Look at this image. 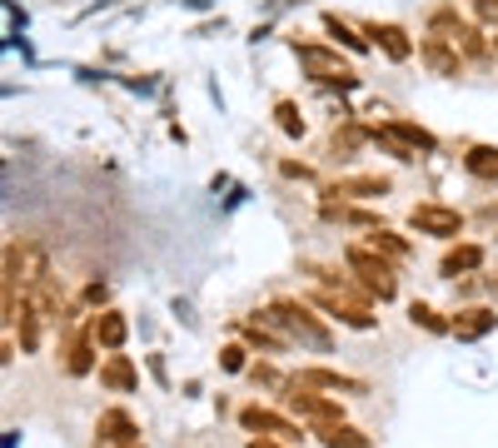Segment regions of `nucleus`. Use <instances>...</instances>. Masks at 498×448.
<instances>
[{"label": "nucleus", "mask_w": 498, "mask_h": 448, "mask_svg": "<svg viewBox=\"0 0 498 448\" xmlns=\"http://www.w3.org/2000/svg\"><path fill=\"white\" fill-rule=\"evenodd\" d=\"M264 319H274V324H279L284 334L304 339L310 349H330V329H324V324H314V314H310L304 304H294V299H279V304H274Z\"/></svg>", "instance_id": "nucleus-1"}, {"label": "nucleus", "mask_w": 498, "mask_h": 448, "mask_svg": "<svg viewBox=\"0 0 498 448\" xmlns=\"http://www.w3.org/2000/svg\"><path fill=\"white\" fill-rule=\"evenodd\" d=\"M349 270L364 280V290H374L379 299H394L399 280H394V264H389L384 254H374V249H364V244H354V249H349Z\"/></svg>", "instance_id": "nucleus-2"}, {"label": "nucleus", "mask_w": 498, "mask_h": 448, "mask_svg": "<svg viewBox=\"0 0 498 448\" xmlns=\"http://www.w3.org/2000/svg\"><path fill=\"white\" fill-rule=\"evenodd\" d=\"M284 403H290L294 413H304V419H314V423H320V429H330V423H344V419H339V403L320 399V393H310V383H300V379L290 383V393H284Z\"/></svg>", "instance_id": "nucleus-3"}, {"label": "nucleus", "mask_w": 498, "mask_h": 448, "mask_svg": "<svg viewBox=\"0 0 498 448\" xmlns=\"http://www.w3.org/2000/svg\"><path fill=\"white\" fill-rule=\"evenodd\" d=\"M419 234H439V239H453V234H463V215L449 205H414V215H409Z\"/></svg>", "instance_id": "nucleus-4"}, {"label": "nucleus", "mask_w": 498, "mask_h": 448, "mask_svg": "<svg viewBox=\"0 0 498 448\" xmlns=\"http://www.w3.org/2000/svg\"><path fill=\"white\" fill-rule=\"evenodd\" d=\"M314 304H324V309H330V314H334V319H344V324H349V329H374V314H369V309H364V304H354V299H349V294H334V290H320V294H314Z\"/></svg>", "instance_id": "nucleus-5"}, {"label": "nucleus", "mask_w": 498, "mask_h": 448, "mask_svg": "<svg viewBox=\"0 0 498 448\" xmlns=\"http://www.w3.org/2000/svg\"><path fill=\"white\" fill-rule=\"evenodd\" d=\"M300 60H304V66H310L314 75H320V80H339V85H354V70H349L344 60L334 56V50H314V46H304V50H300Z\"/></svg>", "instance_id": "nucleus-6"}, {"label": "nucleus", "mask_w": 498, "mask_h": 448, "mask_svg": "<svg viewBox=\"0 0 498 448\" xmlns=\"http://www.w3.org/2000/svg\"><path fill=\"white\" fill-rule=\"evenodd\" d=\"M30 314L40 319H56L60 314V284L50 280V274H30V299H25Z\"/></svg>", "instance_id": "nucleus-7"}, {"label": "nucleus", "mask_w": 498, "mask_h": 448, "mask_svg": "<svg viewBox=\"0 0 498 448\" xmlns=\"http://www.w3.org/2000/svg\"><path fill=\"white\" fill-rule=\"evenodd\" d=\"M239 423H245V429L269 433V439H279V443H294V439H300V429H294L290 419H279V413H269V409H245V413H239Z\"/></svg>", "instance_id": "nucleus-8"}, {"label": "nucleus", "mask_w": 498, "mask_h": 448, "mask_svg": "<svg viewBox=\"0 0 498 448\" xmlns=\"http://www.w3.org/2000/svg\"><path fill=\"white\" fill-rule=\"evenodd\" d=\"M100 443H105V448H135V423H130V413H120V409L100 413Z\"/></svg>", "instance_id": "nucleus-9"}, {"label": "nucleus", "mask_w": 498, "mask_h": 448, "mask_svg": "<svg viewBox=\"0 0 498 448\" xmlns=\"http://www.w3.org/2000/svg\"><path fill=\"white\" fill-rule=\"evenodd\" d=\"M419 50H423V60H429L433 75H459V50L443 46V36H429Z\"/></svg>", "instance_id": "nucleus-10"}, {"label": "nucleus", "mask_w": 498, "mask_h": 448, "mask_svg": "<svg viewBox=\"0 0 498 448\" xmlns=\"http://www.w3.org/2000/svg\"><path fill=\"white\" fill-rule=\"evenodd\" d=\"M493 324H498L493 309H463V314L453 319V334H459V339H483Z\"/></svg>", "instance_id": "nucleus-11"}, {"label": "nucleus", "mask_w": 498, "mask_h": 448, "mask_svg": "<svg viewBox=\"0 0 498 448\" xmlns=\"http://www.w3.org/2000/svg\"><path fill=\"white\" fill-rule=\"evenodd\" d=\"M90 334L100 339L105 349H120V344H125V334H130V324H125V314H115V309H110V314H95Z\"/></svg>", "instance_id": "nucleus-12"}, {"label": "nucleus", "mask_w": 498, "mask_h": 448, "mask_svg": "<svg viewBox=\"0 0 498 448\" xmlns=\"http://www.w3.org/2000/svg\"><path fill=\"white\" fill-rule=\"evenodd\" d=\"M300 383H310V389H344V393H364V383L349 379V373H334V369H304Z\"/></svg>", "instance_id": "nucleus-13"}, {"label": "nucleus", "mask_w": 498, "mask_h": 448, "mask_svg": "<svg viewBox=\"0 0 498 448\" xmlns=\"http://www.w3.org/2000/svg\"><path fill=\"white\" fill-rule=\"evenodd\" d=\"M479 264H483V249H479V244H459V249H449V254H443V264H439V270L449 274V280H459V274L479 270Z\"/></svg>", "instance_id": "nucleus-14"}, {"label": "nucleus", "mask_w": 498, "mask_h": 448, "mask_svg": "<svg viewBox=\"0 0 498 448\" xmlns=\"http://www.w3.org/2000/svg\"><path fill=\"white\" fill-rule=\"evenodd\" d=\"M369 36H374L379 46H384V56H389V60H409V50H414V46H409V36H404L399 25H374Z\"/></svg>", "instance_id": "nucleus-15"}, {"label": "nucleus", "mask_w": 498, "mask_h": 448, "mask_svg": "<svg viewBox=\"0 0 498 448\" xmlns=\"http://www.w3.org/2000/svg\"><path fill=\"white\" fill-rule=\"evenodd\" d=\"M100 379L110 383L115 393H130V389H135V364H130V359H125V354H115L110 364L100 369Z\"/></svg>", "instance_id": "nucleus-16"}, {"label": "nucleus", "mask_w": 498, "mask_h": 448, "mask_svg": "<svg viewBox=\"0 0 498 448\" xmlns=\"http://www.w3.org/2000/svg\"><path fill=\"white\" fill-rule=\"evenodd\" d=\"M463 165H469V175H479V179H498V149L473 145L469 155H463Z\"/></svg>", "instance_id": "nucleus-17"}, {"label": "nucleus", "mask_w": 498, "mask_h": 448, "mask_svg": "<svg viewBox=\"0 0 498 448\" xmlns=\"http://www.w3.org/2000/svg\"><path fill=\"white\" fill-rule=\"evenodd\" d=\"M320 443L324 448H369V439L359 429H349V423H330V429H320Z\"/></svg>", "instance_id": "nucleus-18"}, {"label": "nucleus", "mask_w": 498, "mask_h": 448, "mask_svg": "<svg viewBox=\"0 0 498 448\" xmlns=\"http://www.w3.org/2000/svg\"><path fill=\"white\" fill-rule=\"evenodd\" d=\"M389 189V179H344V185H334V195H359V199H369V195H384Z\"/></svg>", "instance_id": "nucleus-19"}, {"label": "nucleus", "mask_w": 498, "mask_h": 448, "mask_svg": "<svg viewBox=\"0 0 498 448\" xmlns=\"http://www.w3.org/2000/svg\"><path fill=\"white\" fill-rule=\"evenodd\" d=\"M245 334H249V339H254V344H259V349H269V354H279V349H284V339L274 334V329H264L259 319H249V324H245Z\"/></svg>", "instance_id": "nucleus-20"}, {"label": "nucleus", "mask_w": 498, "mask_h": 448, "mask_svg": "<svg viewBox=\"0 0 498 448\" xmlns=\"http://www.w3.org/2000/svg\"><path fill=\"white\" fill-rule=\"evenodd\" d=\"M374 249H384L389 260H404V254H409V244H404V239H394L389 229H374Z\"/></svg>", "instance_id": "nucleus-21"}, {"label": "nucleus", "mask_w": 498, "mask_h": 448, "mask_svg": "<svg viewBox=\"0 0 498 448\" xmlns=\"http://www.w3.org/2000/svg\"><path fill=\"white\" fill-rule=\"evenodd\" d=\"M409 319H414V324H423V329H433V334H443V329H453V324H443V319L433 314L429 304H414V309H409Z\"/></svg>", "instance_id": "nucleus-22"}, {"label": "nucleus", "mask_w": 498, "mask_h": 448, "mask_svg": "<svg viewBox=\"0 0 498 448\" xmlns=\"http://www.w3.org/2000/svg\"><path fill=\"white\" fill-rule=\"evenodd\" d=\"M274 115H279V130H284V135H304V120H300V110H294L290 100H284Z\"/></svg>", "instance_id": "nucleus-23"}, {"label": "nucleus", "mask_w": 498, "mask_h": 448, "mask_svg": "<svg viewBox=\"0 0 498 448\" xmlns=\"http://www.w3.org/2000/svg\"><path fill=\"white\" fill-rule=\"evenodd\" d=\"M66 369H70V373H90V349H85V344H70Z\"/></svg>", "instance_id": "nucleus-24"}, {"label": "nucleus", "mask_w": 498, "mask_h": 448, "mask_svg": "<svg viewBox=\"0 0 498 448\" xmlns=\"http://www.w3.org/2000/svg\"><path fill=\"white\" fill-rule=\"evenodd\" d=\"M324 25H330V30H334V36H339V40H344V46H349V50H364V40H359V36H354V30H349V25H344V20H334V15H330V20H324Z\"/></svg>", "instance_id": "nucleus-25"}, {"label": "nucleus", "mask_w": 498, "mask_h": 448, "mask_svg": "<svg viewBox=\"0 0 498 448\" xmlns=\"http://www.w3.org/2000/svg\"><path fill=\"white\" fill-rule=\"evenodd\" d=\"M219 364H225V369H245V349H239V344H229L225 354H219Z\"/></svg>", "instance_id": "nucleus-26"}, {"label": "nucleus", "mask_w": 498, "mask_h": 448, "mask_svg": "<svg viewBox=\"0 0 498 448\" xmlns=\"http://www.w3.org/2000/svg\"><path fill=\"white\" fill-rule=\"evenodd\" d=\"M473 5H479L483 20H498V0H473Z\"/></svg>", "instance_id": "nucleus-27"}, {"label": "nucleus", "mask_w": 498, "mask_h": 448, "mask_svg": "<svg viewBox=\"0 0 498 448\" xmlns=\"http://www.w3.org/2000/svg\"><path fill=\"white\" fill-rule=\"evenodd\" d=\"M249 448H284V443H269V439H254Z\"/></svg>", "instance_id": "nucleus-28"}, {"label": "nucleus", "mask_w": 498, "mask_h": 448, "mask_svg": "<svg viewBox=\"0 0 498 448\" xmlns=\"http://www.w3.org/2000/svg\"><path fill=\"white\" fill-rule=\"evenodd\" d=\"M493 46H498V30H493Z\"/></svg>", "instance_id": "nucleus-29"}, {"label": "nucleus", "mask_w": 498, "mask_h": 448, "mask_svg": "<svg viewBox=\"0 0 498 448\" xmlns=\"http://www.w3.org/2000/svg\"><path fill=\"white\" fill-rule=\"evenodd\" d=\"M493 294H498V280H493Z\"/></svg>", "instance_id": "nucleus-30"}]
</instances>
